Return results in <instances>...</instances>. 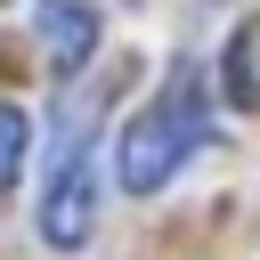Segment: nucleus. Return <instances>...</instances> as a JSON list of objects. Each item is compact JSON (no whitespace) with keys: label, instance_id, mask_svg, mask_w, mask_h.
Returning a JSON list of instances; mask_svg holds the SVG:
<instances>
[{"label":"nucleus","instance_id":"nucleus-1","mask_svg":"<svg viewBox=\"0 0 260 260\" xmlns=\"http://www.w3.org/2000/svg\"><path fill=\"white\" fill-rule=\"evenodd\" d=\"M203 138H211V89H203V65L179 57L171 81H162V89L130 114V130L114 138V179H122V195L171 187V171H179Z\"/></svg>","mask_w":260,"mask_h":260},{"label":"nucleus","instance_id":"nucleus-2","mask_svg":"<svg viewBox=\"0 0 260 260\" xmlns=\"http://www.w3.org/2000/svg\"><path fill=\"white\" fill-rule=\"evenodd\" d=\"M98 130H106V81L57 98L49 187H41V244L49 252H81L98 236Z\"/></svg>","mask_w":260,"mask_h":260},{"label":"nucleus","instance_id":"nucleus-3","mask_svg":"<svg viewBox=\"0 0 260 260\" xmlns=\"http://www.w3.org/2000/svg\"><path fill=\"white\" fill-rule=\"evenodd\" d=\"M32 32H41V57L57 73H81L98 57V8L89 0H32Z\"/></svg>","mask_w":260,"mask_h":260},{"label":"nucleus","instance_id":"nucleus-4","mask_svg":"<svg viewBox=\"0 0 260 260\" xmlns=\"http://www.w3.org/2000/svg\"><path fill=\"white\" fill-rule=\"evenodd\" d=\"M228 98L260 114V16L236 24V41H228Z\"/></svg>","mask_w":260,"mask_h":260},{"label":"nucleus","instance_id":"nucleus-5","mask_svg":"<svg viewBox=\"0 0 260 260\" xmlns=\"http://www.w3.org/2000/svg\"><path fill=\"white\" fill-rule=\"evenodd\" d=\"M24 154H32V122H24V106L0 98V195L24 179Z\"/></svg>","mask_w":260,"mask_h":260}]
</instances>
